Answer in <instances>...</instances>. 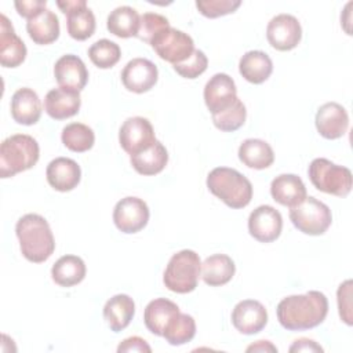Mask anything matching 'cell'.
<instances>
[{"mask_svg":"<svg viewBox=\"0 0 353 353\" xmlns=\"http://www.w3.org/2000/svg\"><path fill=\"white\" fill-rule=\"evenodd\" d=\"M131 165L141 175H156L164 170L168 163V152L165 146L156 141L146 150L130 156Z\"/></svg>","mask_w":353,"mask_h":353,"instance_id":"f1b7e54d","label":"cell"},{"mask_svg":"<svg viewBox=\"0 0 353 353\" xmlns=\"http://www.w3.org/2000/svg\"><path fill=\"white\" fill-rule=\"evenodd\" d=\"M196 335V323L190 314L178 313L168 327L165 328L163 336L172 346H179L190 342Z\"/></svg>","mask_w":353,"mask_h":353,"instance_id":"836d02e7","label":"cell"},{"mask_svg":"<svg viewBox=\"0 0 353 353\" xmlns=\"http://www.w3.org/2000/svg\"><path fill=\"white\" fill-rule=\"evenodd\" d=\"M270 194L274 201L288 208L302 203L307 194L302 179L295 174H281L270 183Z\"/></svg>","mask_w":353,"mask_h":353,"instance_id":"44dd1931","label":"cell"},{"mask_svg":"<svg viewBox=\"0 0 353 353\" xmlns=\"http://www.w3.org/2000/svg\"><path fill=\"white\" fill-rule=\"evenodd\" d=\"M22 255L33 263L46 262L55 250V240L51 228L44 216L26 214L15 225Z\"/></svg>","mask_w":353,"mask_h":353,"instance_id":"7a4b0ae2","label":"cell"},{"mask_svg":"<svg viewBox=\"0 0 353 353\" xmlns=\"http://www.w3.org/2000/svg\"><path fill=\"white\" fill-rule=\"evenodd\" d=\"M239 72L247 81L261 84L270 77L273 72V62L266 52L252 50L240 58Z\"/></svg>","mask_w":353,"mask_h":353,"instance_id":"d4e9b609","label":"cell"},{"mask_svg":"<svg viewBox=\"0 0 353 353\" xmlns=\"http://www.w3.org/2000/svg\"><path fill=\"white\" fill-rule=\"evenodd\" d=\"M240 161L254 170H263L273 164L274 153L272 146L262 139L248 138L239 148Z\"/></svg>","mask_w":353,"mask_h":353,"instance_id":"83f0119b","label":"cell"},{"mask_svg":"<svg viewBox=\"0 0 353 353\" xmlns=\"http://www.w3.org/2000/svg\"><path fill=\"white\" fill-rule=\"evenodd\" d=\"M241 6L240 0H197L196 7L207 18H218L234 12Z\"/></svg>","mask_w":353,"mask_h":353,"instance_id":"f35d334b","label":"cell"},{"mask_svg":"<svg viewBox=\"0 0 353 353\" xmlns=\"http://www.w3.org/2000/svg\"><path fill=\"white\" fill-rule=\"evenodd\" d=\"M168 26H170V22L165 17L156 12H145L139 17V29H138L137 37L150 44L153 37Z\"/></svg>","mask_w":353,"mask_h":353,"instance_id":"8d00e7d4","label":"cell"},{"mask_svg":"<svg viewBox=\"0 0 353 353\" xmlns=\"http://www.w3.org/2000/svg\"><path fill=\"white\" fill-rule=\"evenodd\" d=\"M201 277V261L193 250H182L171 256L164 270V285L176 294H188L196 290Z\"/></svg>","mask_w":353,"mask_h":353,"instance_id":"5b68a950","label":"cell"},{"mask_svg":"<svg viewBox=\"0 0 353 353\" xmlns=\"http://www.w3.org/2000/svg\"><path fill=\"white\" fill-rule=\"evenodd\" d=\"M154 130L145 117H128L120 127L119 142L124 152L130 156L141 153L156 142Z\"/></svg>","mask_w":353,"mask_h":353,"instance_id":"30bf717a","label":"cell"},{"mask_svg":"<svg viewBox=\"0 0 353 353\" xmlns=\"http://www.w3.org/2000/svg\"><path fill=\"white\" fill-rule=\"evenodd\" d=\"M40 157L37 141L26 134H15L0 145V176L10 178L32 168Z\"/></svg>","mask_w":353,"mask_h":353,"instance_id":"277c9868","label":"cell"},{"mask_svg":"<svg viewBox=\"0 0 353 353\" xmlns=\"http://www.w3.org/2000/svg\"><path fill=\"white\" fill-rule=\"evenodd\" d=\"M11 116L18 124H36L41 116V102L36 91L28 87L17 90L11 98Z\"/></svg>","mask_w":353,"mask_h":353,"instance_id":"7402d4cb","label":"cell"},{"mask_svg":"<svg viewBox=\"0 0 353 353\" xmlns=\"http://www.w3.org/2000/svg\"><path fill=\"white\" fill-rule=\"evenodd\" d=\"M277 320L288 331H303L320 325L328 313V299L320 291L283 298L277 305Z\"/></svg>","mask_w":353,"mask_h":353,"instance_id":"6da1fadb","label":"cell"},{"mask_svg":"<svg viewBox=\"0 0 353 353\" xmlns=\"http://www.w3.org/2000/svg\"><path fill=\"white\" fill-rule=\"evenodd\" d=\"M150 47L161 59L175 65L186 61L192 55L194 41L188 33L168 26L153 37Z\"/></svg>","mask_w":353,"mask_h":353,"instance_id":"ba28073f","label":"cell"},{"mask_svg":"<svg viewBox=\"0 0 353 353\" xmlns=\"http://www.w3.org/2000/svg\"><path fill=\"white\" fill-rule=\"evenodd\" d=\"M94 12L85 6H81L66 14L68 33L74 40H87L95 32Z\"/></svg>","mask_w":353,"mask_h":353,"instance_id":"1f68e13d","label":"cell"},{"mask_svg":"<svg viewBox=\"0 0 353 353\" xmlns=\"http://www.w3.org/2000/svg\"><path fill=\"white\" fill-rule=\"evenodd\" d=\"M87 1L85 0H58L57 1V6L61 8V11L66 15L68 12L81 7V6H85Z\"/></svg>","mask_w":353,"mask_h":353,"instance_id":"ee69618b","label":"cell"},{"mask_svg":"<svg viewBox=\"0 0 353 353\" xmlns=\"http://www.w3.org/2000/svg\"><path fill=\"white\" fill-rule=\"evenodd\" d=\"M157 66L146 58H134L121 70L123 85L135 94H143L157 83Z\"/></svg>","mask_w":353,"mask_h":353,"instance_id":"4fadbf2b","label":"cell"},{"mask_svg":"<svg viewBox=\"0 0 353 353\" xmlns=\"http://www.w3.org/2000/svg\"><path fill=\"white\" fill-rule=\"evenodd\" d=\"M119 353H130V352H141V353H150L152 347L148 345V342L139 336H130L127 339H124L119 347H117Z\"/></svg>","mask_w":353,"mask_h":353,"instance_id":"b9f144b4","label":"cell"},{"mask_svg":"<svg viewBox=\"0 0 353 353\" xmlns=\"http://www.w3.org/2000/svg\"><path fill=\"white\" fill-rule=\"evenodd\" d=\"M236 272V265L229 255L214 254L201 263V279L211 287L229 283Z\"/></svg>","mask_w":353,"mask_h":353,"instance_id":"4316f807","label":"cell"},{"mask_svg":"<svg viewBox=\"0 0 353 353\" xmlns=\"http://www.w3.org/2000/svg\"><path fill=\"white\" fill-rule=\"evenodd\" d=\"M14 6L21 17L30 19L46 8L47 1L46 0H22V1H15Z\"/></svg>","mask_w":353,"mask_h":353,"instance_id":"60d3db41","label":"cell"},{"mask_svg":"<svg viewBox=\"0 0 353 353\" xmlns=\"http://www.w3.org/2000/svg\"><path fill=\"white\" fill-rule=\"evenodd\" d=\"M150 211L148 204L134 196H128L117 201L113 210V222L116 228L127 234L138 233L149 221Z\"/></svg>","mask_w":353,"mask_h":353,"instance_id":"9c48e42d","label":"cell"},{"mask_svg":"<svg viewBox=\"0 0 353 353\" xmlns=\"http://www.w3.org/2000/svg\"><path fill=\"white\" fill-rule=\"evenodd\" d=\"M85 263L77 255H63L51 268L52 280L61 287H73L85 277Z\"/></svg>","mask_w":353,"mask_h":353,"instance_id":"f546056e","label":"cell"},{"mask_svg":"<svg viewBox=\"0 0 353 353\" xmlns=\"http://www.w3.org/2000/svg\"><path fill=\"white\" fill-rule=\"evenodd\" d=\"M316 128L325 139H338L349 128V116L346 109L336 102L321 105L316 113Z\"/></svg>","mask_w":353,"mask_h":353,"instance_id":"2e32d148","label":"cell"},{"mask_svg":"<svg viewBox=\"0 0 353 353\" xmlns=\"http://www.w3.org/2000/svg\"><path fill=\"white\" fill-rule=\"evenodd\" d=\"M336 296L341 319L347 325H352V280H346L338 287Z\"/></svg>","mask_w":353,"mask_h":353,"instance_id":"ab89813d","label":"cell"},{"mask_svg":"<svg viewBox=\"0 0 353 353\" xmlns=\"http://www.w3.org/2000/svg\"><path fill=\"white\" fill-rule=\"evenodd\" d=\"M307 174L313 186L320 192L346 197L352 190L353 178L350 170L327 159H314L307 168Z\"/></svg>","mask_w":353,"mask_h":353,"instance_id":"8992f818","label":"cell"},{"mask_svg":"<svg viewBox=\"0 0 353 353\" xmlns=\"http://www.w3.org/2000/svg\"><path fill=\"white\" fill-rule=\"evenodd\" d=\"M80 105V92L62 87L52 88L44 98V110L55 120H65L74 116L79 112Z\"/></svg>","mask_w":353,"mask_h":353,"instance_id":"ffe728a7","label":"cell"},{"mask_svg":"<svg viewBox=\"0 0 353 353\" xmlns=\"http://www.w3.org/2000/svg\"><path fill=\"white\" fill-rule=\"evenodd\" d=\"M207 188L214 196L234 210L247 207L252 199V185L248 178L229 167H216L210 171Z\"/></svg>","mask_w":353,"mask_h":353,"instance_id":"3957f363","label":"cell"},{"mask_svg":"<svg viewBox=\"0 0 353 353\" xmlns=\"http://www.w3.org/2000/svg\"><path fill=\"white\" fill-rule=\"evenodd\" d=\"M247 117V110L244 103L237 98L229 108L214 113L212 114V121L214 125L225 132H233L239 130Z\"/></svg>","mask_w":353,"mask_h":353,"instance_id":"d590c367","label":"cell"},{"mask_svg":"<svg viewBox=\"0 0 353 353\" xmlns=\"http://www.w3.org/2000/svg\"><path fill=\"white\" fill-rule=\"evenodd\" d=\"M135 313V303L131 296L117 294L103 306V319L113 332H120L131 323Z\"/></svg>","mask_w":353,"mask_h":353,"instance_id":"cb8c5ba5","label":"cell"},{"mask_svg":"<svg viewBox=\"0 0 353 353\" xmlns=\"http://www.w3.org/2000/svg\"><path fill=\"white\" fill-rule=\"evenodd\" d=\"M290 219L299 232L309 236H320L331 226L332 214L327 204L309 196L290 208Z\"/></svg>","mask_w":353,"mask_h":353,"instance_id":"52a82bcc","label":"cell"},{"mask_svg":"<svg viewBox=\"0 0 353 353\" xmlns=\"http://www.w3.org/2000/svg\"><path fill=\"white\" fill-rule=\"evenodd\" d=\"M266 39L273 48L279 51H290L295 48L302 39L301 23L294 15L279 14L269 21Z\"/></svg>","mask_w":353,"mask_h":353,"instance_id":"8fae6325","label":"cell"},{"mask_svg":"<svg viewBox=\"0 0 353 353\" xmlns=\"http://www.w3.org/2000/svg\"><path fill=\"white\" fill-rule=\"evenodd\" d=\"M232 323L239 332L252 335L262 331L268 324V312L259 301L244 299L234 306Z\"/></svg>","mask_w":353,"mask_h":353,"instance_id":"9a60e30c","label":"cell"},{"mask_svg":"<svg viewBox=\"0 0 353 353\" xmlns=\"http://www.w3.org/2000/svg\"><path fill=\"white\" fill-rule=\"evenodd\" d=\"M179 313V307L170 299L157 298L150 301L143 312V321L146 328L159 336H163L171 320Z\"/></svg>","mask_w":353,"mask_h":353,"instance_id":"603a6c76","label":"cell"},{"mask_svg":"<svg viewBox=\"0 0 353 353\" xmlns=\"http://www.w3.org/2000/svg\"><path fill=\"white\" fill-rule=\"evenodd\" d=\"M61 139L69 150L83 153L94 146L95 134L91 127L83 123H70L66 127H63Z\"/></svg>","mask_w":353,"mask_h":353,"instance_id":"d6a6232c","label":"cell"},{"mask_svg":"<svg viewBox=\"0 0 353 353\" xmlns=\"http://www.w3.org/2000/svg\"><path fill=\"white\" fill-rule=\"evenodd\" d=\"M88 57L97 68L109 69L120 61L121 50L114 41L101 39L88 48Z\"/></svg>","mask_w":353,"mask_h":353,"instance_id":"e575fe53","label":"cell"},{"mask_svg":"<svg viewBox=\"0 0 353 353\" xmlns=\"http://www.w3.org/2000/svg\"><path fill=\"white\" fill-rule=\"evenodd\" d=\"M26 58V46L17 36L10 19L0 15V63L4 68H17Z\"/></svg>","mask_w":353,"mask_h":353,"instance_id":"ac0fdd59","label":"cell"},{"mask_svg":"<svg viewBox=\"0 0 353 353\" xmlns=\"http://www.w3.org/2000/svg\"><path fill=\"white\" fill-rule=\"evenodd\" d=\"M237 98L234 80L226 73H216L205 83L204 102L211 114L229 108Z\"/></svg>","mask_w":353,"mask_h":353,"instance_id":"5bb4252c","label":"cell"},{"mask_svg":"<svg viewBox=\"0 0 353 353\" xmlns=\"http://www.w3.org/2000/svg\"><path fill=\"white\" fill-rule=\"evenodd\" d=\"M46 176L50 186L55 190L70 192L79 185L81 179V170L74 160L57 157L48 163Z\"/></svg>","mask_w":353,"mask_h":353,"instance_id":"d6986e66","label":"cell"},{"mask_svg":"<svg viewBox=\"0 0 353 353\" xmlns=\"http://www.w3.org/2000/svg\"><path fill=\"white\" fill-rule=\"evenodd\" d=\"M172 66L179 76L185 79H196L205 72L208 66V59L201 50H194L186 61L175 63Z\"/></svg>","mask_w":353,"mask_h":353,"instance_id":"74e56055","label":"cell"},{"mask_svg":"<svg viewBox=\"0 0 353 353\" xmlns=\"http://www.w3.org/2000/svg\"><path fill=\"white\" fill-rule=\"evenodd\" d=\"M54 76L59 87L80 92L88 81V70L84 62L73 54L62 55L54 66Z\"/></svg>","mask_w":353,"mask_h":353,"instance_id":"e0dca14e","label":"cell"},{"mask_svg":"<svg viewBox=\"0 0 353 353\" xmlns=\"http://www.w3.org/2000/svg\"><path fill=\"white\" fill-rule=\"evenodd\" d=\"M26 30L36 44H51L59 37V19L48 8L28 19Z\"/></svg>","mask_w":353,"mask_h":353,"instance_id":"484cf974","label":"cell"},{"mask_svg":"<svg viewBox=\"0 0 353 353\" xmlns=\"http://www.w3.org/2000/svg\"><path fill=\"white\" fill-rule=\"evenodd\" d=\"M283 229L281 214L272 205L256 207L248 216V232L261 243H272L279 239Z\"/></svg>","mask_w":353,"mask_h":353,"instance_id":"7c38bea8","label":"cell"},{"mask_svg":"<svg viewBox=\"0 0 353 353\" xmlns=\"http://www.w3.org/2000/svg\"><path fill=\"white\" fill-rule=\"evenodd\" d=\"M139 14L130 6H121L114 8L108 15V30L121 39L137 37L139 29Z\"/></svg>","mask_w":353,"mask_h":353,"instance_id":"4dcf8cb0","label":"cell"},{"mask_svg":"<svg viewBox=\"0 0 353 353\" xmlns=\"http://www.w3.org/2000/svg\"><path fill=\"white\" fill-rule=\"evenodd\" d=\"M277 352V347L273 346L269 341H258L255 345L247 347V352Z\"/></svg>","mask_w":353,"mask_h":353,"instance_id":"f6af8a7d","label":"cell"},{"mask_svg":"<svg viewBox=\"0 0 353 353\" xmlns=\"http://www.w3.org/2000/svg\"><path fill=\"white\" fill-rule=\"evenodd\" d=\"M290 352H323V347L312 339L301 338L291 345Z\"/></svg>","mask_w":353,"mask_h":353,"instance_id":"7bdbcfd3","label":"cell"}]
</instances>
